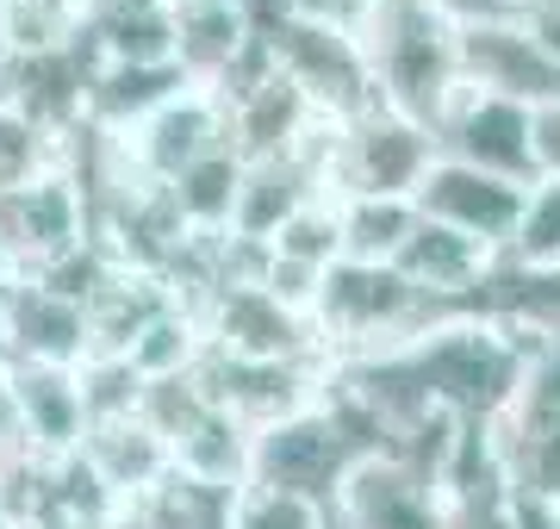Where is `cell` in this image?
Masks as SVG:
<instances>
[{
    "instance_id": "1",
    "label": "cell",
    "mask_w": 560,
    "mask_h": 529,
    "mask_svg": "<svg viewBox=\"0 0 560 529\" xmlns=\"http://www.w3.org/2000/svg\"><path fill=\"white\" fill-rule=\"evenodd\" d=\"M386 455L381 430L368 424V411L349 392L324 387L318 405L275 418L256 430L249 443V492H275V498H300L312 510H330L349 486L361 461Z\"/></svg>"
},
{
    "instance_id": "2",
    "label": "cell",
    "mask_w": 560,
    "mask_h": 529,
    "mask_svg": "<svg viewBox=\"0 0 560 529\" xmlns=\"http://www.w3.org/2000/svg\"><path fill=\"white\" fill-rule=\"evenodd\" d=\"M374 106L436 131L460 101V32L423 0H381L355 32Z\"/></svg>"
},
{
    "instance_id": "3",
    "label": "cell",
    "mask_w": 560,
    "mask_h": 529,
    "mask_svg": "<svg viewBox=\"0 0 560 529\" xmlns=\"http://www.w3.org/2000/svg\"><path fill=\"white\" fill-rule=\"evenodd\" d=\"M448 306L423 299L399 268H368V262H337L318 286L312 330L324 343V362H374L393 355L430 325H442Z\"/></svg>"
},
{
    "instance_id": "4",
    "label": "cell",
    "mask_w": 560,
    "mask_h": 529,
    "mask_svg": "<svg viewBox=\"0 0 560 529\" xmlns=\"http://www.w3.org/2000/svg\"><path fill=\"white\" fill-rule=\"evenodd\" d=\"M436 163V131L386 113V106H368L361 119H349L337 131V150H330V200H349V193H374V200H411L418 181Z\"/></svg>"
},
{
    "instance_id": "5",
    "label": "cell",
    "mask_w": 560,
    "mask_h": 529,
    "mask_svg": "<svg viewBox=\"0 0 560 529\" xmlns=\"http://www.w3.org/2000/svg\"><path fill=\"white\" fill-rule=\"evenodd\" d=\"M504 486L560 505V355H536L511 405L486 424Z\"/></svg>"
},
{
    "instance_id": "6",
    "label": "cell",
    "mask_w": 560,
    "mask_h": 529,
    "mask_svg": "<svg viewBox=\"0 0 560 529\" xmlns=\"http://www.w3.org/2000/svg\"><path fill=\"white\" fill-rule=\"evenodd\" d=\"M261 50H268L280 82L300 87L312 113H324V119L349 125L374 106L368 62H361V44L349 32H330V25L312 20H280L275 32H261Z\"/></svg>"
},
{
    "instance_id": "7",
    "label": "cell",
    "mask_w": 560,
    "mask_h": 529,
    "mask_svg": "<svg viewBox=\"0 0 560 529\" xmlns=\"http://www.w3.org/2000/svg\"><path fill=\"white\" fill-rule=\"evenodd\" d=\"M200 325H206V349H219L231 362H324V343L312 330V318L280 306L261 281L206 293Z\"/></svg>"
},
{
    "instance_id": "8",
    "label": "cell",
    "mask_w": 560,
    "mask_h": 529,
    "mask_svg": "<svg viewBox=\"0 0 560 529\" xmlns=\"http://www.w3.org/2000/svg\"><path fill=\"white\" fill-rule=\"evenodd\" d=\"M119 138V156L131 168V181L143 187H175L194 163H206L212 150L231 143V119H224V101L206 94V87H187L168 106H156L143 125L131 131H113Z\"/></svg>"
},
{
    "instance_id": "9",
    "label": "cell",
    "mask_w": 560,
    "mask_h": 529,
    "mask_svg": "<svg viewBox=\"0 0 560 529\" xmlns=\"http://www.w3.org/2000/svg\"><path fill=\"white\" fill-rule=\"evenodd\" d=\"M0 237H7L25 281V274H44L62 256L94 244V205H88V193L75 187L69 168H50L20 193H0Z\"/></svg>"
},
{
    "instance_id": "10",
    "label": "cell",
    "mask_w": 560,
    "mask_h": 529,
    "mask_svg": "<svg viewBox=\"0 0 560 529\" xmlns=\"http://www.w3.org/2000/svg\"><path fill=\"white\" fill-rule=\"evenodd\" d=\"M523 200H529V187L499 181V175H480V168L448 163V156H436V163H430V175L418 181V193H411L418 219L448 224V231H460V237L486 244L492 256H504V249H511L517 219H523Z\"/></svg>"
},
{
    "instance_id": "11",
    "label": "cell",
    "mask_w": 560,
    "mask_h": 529,
    "mask_svg": "<svg viewBox=\"0 0 560 529\" xmlns=\"http://www.w3.org/2000/svg\"><path fill=\"white\" fill-rule=\"evenodd\" d=\"M460 87L474 94H499L536 113L541 101H560V62L548 57V44L529 32L523 13L492 25L460 32Z\"/></svg>"
},
{
    "instance_id": "12",
    "label": "cell",
    "mask_w": 560,
    "mask_h": 529,
    "mask_svg": "<svg viewBox=\"0 0 560 529\" xmlns=\"http://www.w3.org/2000/svg\"><path fill=\"white\" fill-rule=\"evenodd\" d=\"M436 156L480 168V175H499V181L536 187L529 106L499 101V94H474V87H460V101L448 106V119L436 125Z\"/></svg>"
},
{
    "instance_id": "13",
    "label": "cell",
    "mask_w": 560,
    "mask_h": 529,
    "mask_svg": "<svg viewBox=\"0 0 560 529\" xmlns=\"http://www.w3.org/2000/svg\"><path fill=\"white\" fill-rule=\"evenodd\" d=\"M7 411H13V436L44 461H69L81 455L94 411L81 392V367H50V362H13L7 367Z\"/></svg>"
},
{
    "instance_id": "14",
    "label": "cell",
    "mask_w": 560,
    "mask_h": 529,
    "mask_svg": "<svg viewBox=\"0 0 560 529\" xmlns=\"http://www.w3.org/2000/svg\"><path fill=\"white\" fill-rule=\"evenodd\" d=\"M330 529H442V486L399 455H374L349 473L330 510Z\"/></svg>"
},
{
    "instance_id": "15",
    "label": "cell",
    "mask_w": 560,
    "mask_h": 529,
    "mask_svg": "<svg viewBox=\"0 0 560 529\" xmlns=\"http://www.w3.org/2000/svg\"><path fill=\"white\" fill-rule=\"evenodd\" d=\"M0 343H7V367L13 362L81 367L94 355V343H88V311L75 299L50 293L44 281H13L7 306H0Z\"/></svg>"
},
{
    "instance_id": "16",
    "label": "cell",
    "mask_w": 560,
    "mask_h": 529,
    "mask_svg": "<svg viewBox=\"0 0 560 529\" xmlns=\"http://www.w3.org/2000/svg\"><path fill=\"white\" fill-rule=\"evenodd\" d=\"M393 268L418 286L423 299H436V306H448V311H474L486 274L499 268V256H492L486 244H474V237L448 231V224L418 219V231L405 237V249L393 256Z\"/></svg>"
},
{
    "instance_id": "17",
    "label": "cell",
    "mask_w": 560,
    "mask_h": 529,
    "mask_svg": "<svg viewBox=\"0 0 560 529\" xmlns=\"http://www.w3.org/2000/svg\"><path fill=\"white\" fill-rule=\"evenodd\" d=\"M81 461H88V473H94L119 505L143 498L150 486H162V480L175 473V455H168V443L150 430L143 411H125V418L94 424L88 430V443H81Z\"/></svg>"
},
{
    "instance_id": "18",
    "label": "cell",
    "mask_w": 560,
    "mask_h": 529,
    "mask_svg": "<svg viewBox=\"0 0 560 529\" xmlns=\"http://www.w3.org/2000/svg\"><path fill=\"white\" fill-rule=\"evenodd\" d=\"M312 200H330L318 187V175L300 156H268V163H243V187H237V212H231V237L268 249L300 219Z\"/></svg>"
},
{
    "instance_id": "19",
    "label": "cell",
    "mask_w": 560,
    "mask_h": 529,
    "mask_svg": "<svg viewBox=\"0 0 560 529\" xmlns=\"http://www.w3.org/2000/svg\"><path fill=\"white\" fill-rule=\"evenodd\" d=\"M81 44L94 62H175V13L162 0H88Z\"/></svg>"
},
{
    "instance_id": "20",
    "label": "cell",
    "mask_w": 560,
    "mask_h": 529,
    "mask_svg": "<svg viewBox=\"0 0 560 529\" xmlns=\"http://www.w3.org/2000/svg\"><path fill=\"white\" fill-rule=\"evenodd\" d=\"M175 94H187V75L175 62H94L88 125L94 131H131V125H143Z\"/></svg>"
},
{
    "instance_id": "21",
    "label": "cell",
    "mask_w": 560,
    "mask_h": 529,
    "mask_svg": "<svg viewBox=\"0 0 560 529\" xmlns=\"http://www.w3.org/2000/svg\"><path fill=\"white\" fill-rule=\"evenodd\" d=\"M243 492L231 486H206V480H187V473H168L162 486H150L143 498L119 505V524L113 529H231Z\"/></svg>"
},
{
    "instance_id": "22",
    "label": "cell",
    "mask_w": 560,
    "mask_h": 529,
    "mask_svg": "<svg viewBox=\"0 0 560 529\" xmlns=\"http://www.w3.org/2000/svg\"><path fill=\"white\" fill-rule=\"evenodd\" d=\"M337 231H342V262L393 268V256L405 249V237L418 231V205L349 193V200H337Z\"/></svg>"
},
{
    "instance_id": "23",
    "label": "cell",
    "mask_w": 560,
    "mask_h": 529,
    "mask_svg": "<svg viewBox=\"0 0 560 529\" xmlns=\"http://www.w3.org/2000/svg\"><path fill=\"white\" fill-rule=\"evenodd\" d=\"M237 187H243V156L224 143V150H212L206 163H194L168 187V200H175L180 224L194 237H224L231 231V212H237Z\"/></svg>"
},
{
    "instance_id": "24",
    "label": "cell",
    "mask_w": 560,
    "mask_h": 529,
    "mask_svg": "<svg viewBox=\"0 0 560 529\" xmlns=\"http://www.w3.org/2000/svg\"><path fill=\"white\" fill-rule=\"evenodd\" d=\"M62 168V138H50L38 119H25L20 106H0V193H20L38 175Z\"/></svg>"
},
{
    "instance_id": "25",
    "label": "cell",
    "mask_w": 560,
    "mask_h": 529,
    "mask_svg": "<svg viewBox=\"0 0 560 529\" xmlns=\"http://www.w3.org/2000/svg\"><path fill=\"white\" fill-rule=\"evenodd\" d=\"M504 262L523 268H560V181H536L523 200L517 237L504 249Z\"/></svg>"
},
{
    "instance_id": "26",
    "label": "cell",
    "mask_w": 560,
    "mask_h": 529,
    "mask_svg": "<svg viewBox=\"0 0 560 529\" xmlns=\"http://www.w3.org/2000/svg\"><path fill=\"white\" fill-rule=\"evenodd\" d=\"M268 249H275V256H287V262H305V268H337V262H342L337 200H312Z\"/></svg>"
},
{
    "instance_id": "27",
    "label": "cell",
    "mask_w": 560,
    "mask_h": 529,
    "mask_svg": "<svg viewBox=\"0 0 560 529\" xmlns=\"http://www.w3.org/2000/svg\"><path fill=\"white\" fill-rule=\"evenodd\" d=\"M231 529H330V524H324V510L300 505V498H275V492H249L243 486Z\"/></svg>"
},
{
    "instance_id": "28",
    "label": "cell",
    "mask_w": 560,
    "mask_h": 529,
    "mask_svg": "<svg viewBox=\"0 0 560 529\" xmlns=\"http://www.w3.org/2000/svg\"><path fill=\"white\" fill-rule=\"evenodd\" d=\"M374 7L381 0H287V20H312V25H330V32H349L355 38Z\"/></svg>"
},
{
    "instance_id": "29",
    "label": "cell",
    "mask_w": 560,
    "mask_h": 529,
    "mask_svg": "<svg viewBox=\"0 0 560 529\" xmlns=\"http://www.w3.org/2000/svg\"><path fill=\"white\" fill-rule=\"evenodd\" d=\"M529 150H536V181H560V101H541L529 113Z\"/></svg>"
},
{
    "instance_id": "30",
    "label": "cell",
    "mask_w": 560,
    "mask_h": 529,
    "mask_svg": "<svg viewBox=\"0 0 560 529\" xmlns=\"http://www.w3.org/2000/svg\"><path fill=\"white\" fill-rule=\"evenodd\" d=\"M430 13L455 25V32H474V25H492V20H511L523 0H423Z\"/></svg>"
},
{
    "instance_id": "31",
    "label": "cell",
    "mask_w": 560,
    "mask_h": 529,
    "mask_svg": "<svg viewBox=\"0 0 560 529\" xmlns=\"http://www.w3.org/2000/svg\"><path fill=\"white\" fill-rule=\"evenodd\" d=\"M13 436V411H7V367H0V443Z\"/></svg>"
},
{
    "instance_id": "32",
    "label": "cell",
    "mask_w": 560,
    "mask_h": 529,
    "mask_svg": "<svg viewBox=\"0 0 560 529\" xmlns=\"http://www.w3.org/2000/svg\"><path fill=\"white\" fill-rule=\"evenodd\" d=\"M0 106H7V57H0Z\"/></svg>"
},
{
    "instance_id": "33",
    "label": "cell",
    "mask_w": 560,
    "mask_h": 529,
    "mask_svg": "<svg viewBox=\"0 0 560 529\" xmlns=\"http://www.w3.org/2000/svg\"><path fill=\"white\" fill-rule=\"evenodd\" d=\"M0 529H25V524H13V517H7V510H0Z\"/></svg>"
},
{
    "instance_id": "34",
    "label": "cell",
    "mask_w": 560,
    "mask_h": 529,
    "mask_svg": "<svg viewBox=\"0 0 560 529\" xmlns=\"http://www.w3.org/2000/svg\"><path fill=\"white\" fill-rule=\"evenodd\" d=\"M162 7H168V13H175V7H194V0H162Z\"/></svg>"
},
{
    "instance_id": "35",
    "label": "cell",
    "mask_w": 560,
    "mask_h": 529,
    "mask_svg": "<svg viewBox=\"0 0 560 529\" xmlns=\"http://www.w3.org/2000/svg\"><path fill=\"white\" fill-rule=\"evenodd\" d=\"M555 529H560V505H555Z\"/></svg>"
},
{
    "instance_id": "36",
    "label": "cell",
    "mask_w": 560,
    "mask_h": 529,
    "mask_svg": "<svg viewBox=\"0 0 560 529\" xmlns=\"http://www.w3.org/2000/svg\"><path fill=\"white\" fill-rule=\"evenodd\" d=\"M81 7H88V0H81Z\"/></svg>"
}]
</instances>
